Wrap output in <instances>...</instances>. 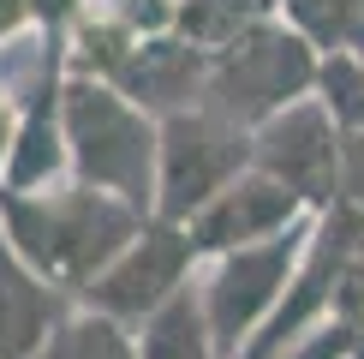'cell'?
<instances>
[{
    "label": "cell",
    "mask_w": 364,
    "mask_h": 359,
    "mask_svg": "<svg viewBox=\"0 0 364 359\" xmlns=\"http://www.w3.org/2000/svg\"><path fill=\"white\" fill-rule=\"evenodd\" d=\"M328 318H341L346 329H353V341H358V359H364V251L353 264L341 269V288H335V311Z\"/></svg>",
    "instance_id": "e0dca14e"
},
{
    "label": "cell",
    "mask_w": 364,
    "mask_h": 359,
    "mask_svg": "<svg viewBox=\"0 0 364 359\" xmlns=\"http://www.w3.org/2000/svg\"><path fill=\"white\" fill-rule=\"evenodd\" d=\"M114 24H126L132 36H168L179 30V0H96Z\"/></svg>",
    "instance_id": "2e32d148"
},
{
    "label": "cell",
    "mask_w": 364,
    "mask_h": 359,
    "mask_svg": "<svg viewBox=\"0 0 364 359\" xmlns=\"http://www.w3.org/2000/svg\"><path fill=\"white\" fill-rule=\"evenodd\" d=\"M197 264H203V251H197V239H191L186 222H161V216H149L144 228L126 239V251H119V258L102 269V276L90 281L78 299L138 329L149 311L168 306V299L186 288V281H197Z\"/></svg>",
    "instance_id": "8992f818"
},
{
    "label": "cell",
    "mask_w": 364,
    "mask_h": 359,
    "mask_svg": "<svg viewBox=\"0 0 364 359\" xmlns=\"http://www.w3.org/2000/svg\"><path fill=\"white\" fill-rule=\"evenodd\" d=\"M138 348H144V359H221L209 311L197 299V281H186L168 306H156L138 323Z\"/></svg>",
    "instance_id": "8fae6325"
},
{
    "label": "cell",
    "mask_w": 364,
    "mask_h": 359,
    "mask_svg": "<svg viewBox=\"0 0 364 359\" xmlns=\"http://www.w3.org/2000/svg\"><path fill=\"white\" fill-rule=\"evenodd\" d=\"M311 216H316V209L299 198L293 186H281L275 174H263L251 162L233 186H221L215 198L197 209L186 228L197 239V251L215 258V251H239V246H263V239L299 234V228H311Z\"/></svg>",
    "instance_id": "ba28073f"
},
{
    "label": "cell",
    "mask_w": 364,
    "mask_h": 359,
    "mask_svg": "<svg viewBox=\"0 0 364 359\" xmlns=\"http://www.w3.org/2000/svg\"><path fill=\"white\" fill-rule=\"evenodd\" d=\"M72 306L78 299L66 288H54L36 264H24L0 239V359H36Z\"/></svg>",
    "instance_id": "30bf717a"
},
{
    "label": "cell",
    "mask_w": 364,
    "mask_h": 359,
    "mask_svg": "<svg viewBox=\"0 0 364 359\" xmlns=\"http://www.w3.org/2000/svg\"><path fill=\"white\" fill-rule=\"evenodd\" d=\"M341 204L364 209V132H341Z\"/></svg>",
    "instance_id": "ac0fdd59"
},
{
    "label": "cell",
    "mask_w": 364,
    "mask_h": 359,
    "mask_svg": "<svg viewBox=\"0 0 364 359\" xmlns=\"http://www.w3.org/2000/svg\"><path fill=\"white\" fill-rule=\"evenodd\" d=\"M251 168V126L215 114L209 102H191L179 114H161V150H156V216L191 222L197 209L233 186Z\"/></svg>",
    "instance_id": "277c9868"
},
{
    "label": "cell",
    "mask_w": 364,
    "mask_h": 359,
    "mask_svg": "<svg viewBox=\"0 0 364 359\" xmlns=\"http://www.w3.org/2000/svg\"><path fill=\"white\" fill-rule=\"evenodd\" d=\"M12 144H18V90L0 78V174L12 162Z\"/></svg>",
    "instance_id": "ffe728a7"
},
{
    "label": "cell",
    "mask_w": 364,
    "mask_h": 359,
    "mask_svg": "<svg viewBox=\"0 0 364 359\" xmlns=\"http://www.w3.org/2000/svg\"><path fill=\"white\" fill-rule=\"evenodd\" d=\"M316 66H323V48H311L281 12H269V19H251L245 30H233L227 42L209 48L203 102L257 132L269 114L316 96Z\"/></svg>",
    "instance_id": "3957f363"
},
{
    "label": "cell",
    "mask_w": 364,
    "mask_h": 359,
    "mask_svg": "<svg viewBox=\"0 0 364 359\" xmlns=\"http://www.w3.org/2000/svg\"><path fill=\"white\" fill-rule=\"evenodd\" d=\"M203 78H209V48L186 30H168V36H138L126 48V60L108 72L114 90H126L138 108L149 114H179L191 102H203Z\"/></svg>",
    "instance_id": "9c48e42d"
},
{
    "label": "cell",
    "mask_w": 364,
    "mask_h": 359,
    "mask_svg": "<svg viewBox=\"0 0 364 359\" xmlns=\"http://www.w3.org/2000/svg\"><path fill=\"white\" fill-rule=\"evenodd\" d=\"M90 12V0H30V24L36 30H72Z\"/></svg>",
    "instance_id": "d6986e66"
},
{
    "label": "cell",
    "mask_w": 364,
    "mask_h": 359,
    "mask_svg": "<svg viewBox=\"0 0 364 359\" xmlns=\"http://www.w3.org/2000/svg\"><path fill=\"white\" fill-rule=\"evenodd\" d=\"M316 102L341 132H364V48H335L316 66Z\"/></svg>",
    "instance_id": "5bb4252c"
},
{
    "label": "cell",
    "mask_w": 364,
    "mask_h": 359,
    "mask_svg": "<svg viewBox=\"0 0 364 359\" xmlns=\"http://www.w3.org/2000/svg\"><path fill=\"white\" fill-rule=\"evenodd\" d=\"M281 19L311 48H364V0H281Z\"/></svg>",
    "instance_id": "4fadbf2b"
},
{
    "label": "cell",
    "mask_w": 364,
    "mask_h": 359,
    "mask_svg": "<svg viewBox=\"0 0 364 359\" xmlns=\"http://www.w3.org/2000/svg\"><path fill=\"white\" fill-rule=\"evenodd\" d=\"M251 162L263 174H275L281 186H293L311 209H328L341 192V126H335V114L316 96L269 114L251 132Z\"/></svg>",
    "instance_id": "52a82bcc"
},
{
    "label": "cell",
    "mask_w": 364,
    "mask_h": 359,
    "mask_svg": "<svg viewBox=\"0 0 364 359\" xmlns=\"http://www.w3.org/2000/svg\"><path fill=\"white\" fill-rule=\"evenodd\" d=\"M66 150H72V180L114 192L156 216V150H161V120L138 108L126 90L108 78L72 72L66 78Z\"/></svg>",
    "instance_id": "7a4b0ae2"
},
{
    "label": "cell",
    "mask_w": 364,
    "mask_h": 359,
    "mask_svg": "<svg viewBox=\"0 0 364 359\" xmlns=\"http://www.w3.org/2000/svg\"><path fill=\"white\" fill-rule=\"evenodd\" d=\"M30 30V0H0V48Z\"/></svg>",
    "instance_id": "44dd1931"
},
{
    "label": "cell",
    "mask_w": 364,
    "mask_h": 359,
    "mask_svg": "<svg viewBox=\"0 0 364 359\" xmlns=\"http://www.w3.org/2000/svg\"><path fill=\"white\" fill-rule=\"evenodd\" d=\"M305 234H281L263 239V246H239V251H215V258L197 264V299L209 311V329H215L221 359H239L251 348V335L269 323V311L281 306L287 281L299 269V251H305Z\"/></svg>",
    "instance_id": "5b68a950"
},
{
    "label": "cell",
    "mask_w": 364,
    "mask_h": 359,
    "mask_svg": "<svg viewBox=\"0 0 364 359\" xmlns=\"http://www.w3.org/2000/svg\"><path fill=\"white\" fill-rule=\"evenodd\" d=\"M144 222L149 216L138 204L90 186V180H72V174L54 180V186H36V192L0 186V239L24 264H36L54 288H66L72 299L126 251V239Z\"/></svg>",
    "instance_id": "6da1fadb"
},
{
    "label": "cell",
    "mask_w": 364,
    "mask_h": 359,
    "mask_svg": "<svg viewBox=\"0 0 364 359\" xmlns=\"http://www.w3.org/2000/svg\"><path fill=\"white\" fill-rule=\"evenodd\" d=\"M269 12H281V0H179V30L197 36L203 48H215V42L245 30L251 19H269Z\"/></svg>",
    "instance_id": "9a60e30c"
},
{
    "label": "cell",
    "mask_w": 364,
    "mask_h": 359,
    "mask_svg": "<svg viewBox=\"0 0 364 359\" xmlns=\"http://www.w3.org/2000/svg\"><path fill=\"white\" fill-rule=\"evenodd\" d=\"M36 359H144V348H138V329L132 323H119V318L78 299Z\"/></svg>",
    "instance_id": "7c38bea8"
}]
</instances>
